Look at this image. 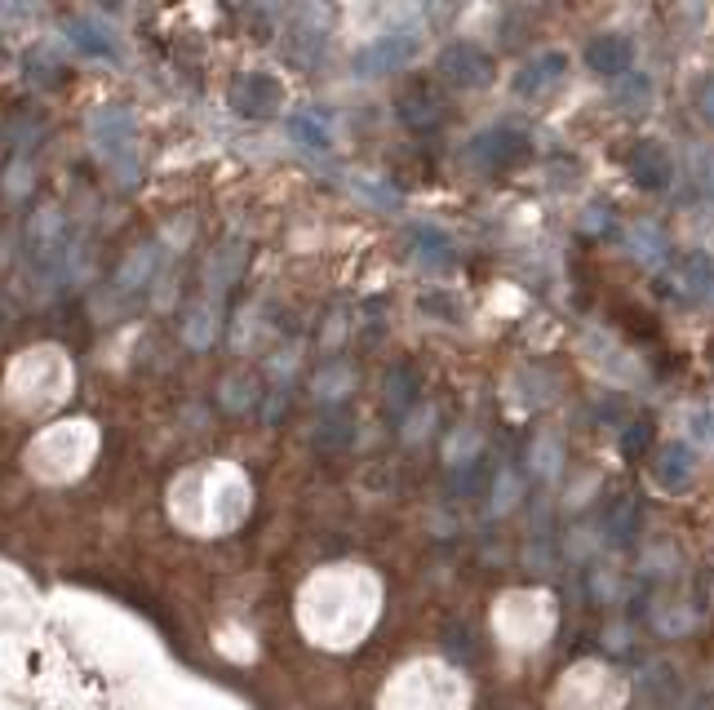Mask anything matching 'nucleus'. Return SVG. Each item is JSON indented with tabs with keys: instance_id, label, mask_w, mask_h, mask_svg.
<instances>
[{
	"instance_id": "3",
	"label": "nucleus",
	"mask_w": 714,
	"mask_h": 710,
	"mask_svg": "<svg viewBox=\"0 0 714 710\" xmlns=\"http://www.w3.org/2000/svg\"><path fill=\"white\" fill-rule=\"evenodd\" d=\"M440 76L462 85V90H484L497 76V59L484 45H475V41H453L440 54Z\"/></svg>"
},
{
	"instance_id": "4",
	"label": "nucleus",
	"mask_w": 714,
	"mask_h": 710,
	"mask_svg": "<svg viewBox=\"0 0 714 710\" xmlns=\"http://www.w3.org/2000/svg\"><path fill=\"white\" fill-rule=\"evenodd\" d=\"M528 152H533V138L515 125H497L471 143V160L484 169H515L528 160Z\"/></svg>"
},
{
	"instance_id": "18",
	"label": "nucleus",
	"mask_w": 714,
	"mask_h": 710,
	"mask_svg": "<svg viewBox=\"0 0 714 710\" xmlns=\"http://www.w3.org/2000/svg\"><path fill=\"white\" fill-rule=\"evenodd\" d=\"M418 374L409 369V365H396L391 369V378H387V405L396 409V414H409L413 405H418Z\"/></svg>"
},
{
	"instance_id": "15",
	"label": "nucleus",
	"mask_w": 714,
	"mask_h": 710,
	"mask_svg": "<svg viewBox=\"0 0 714 710\" xmlns=\"http://www.w3.org/2000/svg\"><path fill=\"white\" fill-rule=\"evenodd\" d=\"M413 249H418V258L431 262V267H444V262L453 258V240H449L435 222H418V227H413Z\"/></svg>"
},
{
	"instance_id": "1",
	"label": "nucleus",
	"mask_w": 714,
	"mask_h": 710,
	"mask_svg": "<svg viewBox=\"0 0 714 710\" xmlns=\"http://www.w3.org/2000/svg\"><path fill=\"white\" fill-rule=\"evenodd\" d=\"M418 50H422V36L418 32H387V36H378V41H369V45L355 50L350 67H355V76L378 81V76H391V72L409 67L418 59Z\"/></svg>"
},
{
	"instance_id": "22",
	"label": "nucleus",
	"mask_w": 714,
	"mask_h": 710,
	"mask_svg": "<svg viewBox=\"0 0 714 710\" xmlns=\"http://www.w3.org/2000/svg\"><path fill=\"white\" fill-rule=\"evenodd\" d=\"M608 227H612V205H590V209H586V222H581V231L599 236V231H608Z\"/></svg>"
},
{
	"instance_id": "2",
	"label": "nucleus",
	"mask_w": 714,
	"mask_h": 710,
	"mask_svg": "<svg viewBox=\"0 0 714 710\" xmlns=\"http://www.w3.org/2000/svg\"><path fill=\"white\" fill-rule=\"evenodd\" d=\"M90 134H94V147L116 165V169H125V174H134V116H129V107H120V103H112V107H98L94 112V121H90Z\"/></svg>"
},
{
	"instance_id": "9",
	"label": "nucleus",
	"mask_w": 714,
	"mask_h": 710,
	"mask_svg": "<svg viewBox=\"0 0 714 710\" xmlns=\"http://www.w3.org/2000/svg\"><path fill=\"white\" fill-rule=\"evenodd\" d=\"M652 480H657L665 493H687L692 480H696V458H692V449L679 445V440L661 445L657 458H652Z\"/></svg>"
},
{
	"instance_id": "12",
	"label": "nucleus",
	"mask_w": 714,
	"mask_h": 710,
	"mask_svg": "<svg viewBox=\"0 0 714 710\" xmlns=\"http://www.w3.org/2000/svg\"><path fill=\"white\" fill-rule=\"evenodd\" d=\"M626 249H630V258H634L639 267L657 271V267L665 262V253H670V236H665L657 222L639 218V222L630 227V236H626Z\"/></svg>"
},
{
	"instance_id": "23",
	"label": "nucleus",
	"mask_w": 714,
	"mask_h": 710,
	"mask_svg": "<svg viewBox=\"0 0 714 710\" xmlns=\"http://www.w3.org/2000/svg\"><path fill=\"white\" fill-rule=\"evenodd\" d=\"M696 112H701V121L714 129V76L701 81V90H696Z\"/></svg>"
},
{
	"instance_id": "10",
	"label": "nucleus",
	"mask_w": 714,
	"mask_h": 710,
	"mask_svg": "<svg viewBox=\"0 0 714 710\" xmlns=\"http://www.w3.org/2000/svg\"><path fill=\"white\" fill-rule=\"evenodd\" d=\"M564 76H568V54L546 50V54H537L533 63H524V67H519V76H515V94H519V98H542V94H550Z\"/></svg>"
},
{
	"instance_id": "8",
	"label": "nucleus",
	"mask_w": 714,
	"mask_h": 710,
	"mask_svg": "<svg viewBox=\"0 0 714 710\" xmlns=\"http://www.w3.org/2000/svg\"><path fill=\"white\" fill-rule=\"evenodd\" d=\"M630 63H634V45H630V36H621V32L595 36V41L586 45V67H590L595 76H603V81H621V76L630 72Z\"/></svg>"
},
{
	"instance_id": "6",
	"label": "nucleus",
	"mask_w": 714,
	"mask_h": 710,
	"mask_svg": "<svg viewBox=\"0 0 714 710\" xmlns=\"http://www.w3.org/2000/svg\"><path fill=\"white\" fill-rule=\"evenodd\" d=\"M670 293H679L683 302H696V306H714V258L701 249L683 253L670 275Z\"/></svg>"
},
{
	"instance_id": "20",
	"label": "nucleus",
	"mask_w": 714,
	"mask_h": 710,
	"mask_svg": "<svg viewBox=\"0 0 714 710\" xmlns=\"http://www.w3.org/2000/svg\"><path fill=\"white\" fill-rule=\"evenodd\" d=\"M315 391H319V400H342V396L350 391V374H346L342 365H333V369H324V374L315 378Z\"/></svg>"
},
{
	"instance_id": "14",
	"label": "nucleus",
	"mask_w": 714,
	"mask_h": 710,
	"mask_svg": "<svg viewBox=\"0 0 714 710\" xmlns=\"http://www.w3.org/2000/svg\"><path fill=\"white\" fill-rule=\"evenodd\" d=\"M603 533H608V542H612L617 551H621V546H630V542L639 537V502H634V498H621V502L608 511Z\"/></svg>"
},
{
	"instance_id": "19",
	"label": "nucleus",
	"mask_w": 714,
	"mask_h": 710,
	"mask_svg": "<svg viewBox=\"0 0 714 710\" xmlns=\"http://www.w3.org/2000/svg\"><path fill=\"white\" fill-rule=\"evenodd\" d=\"M400 107H405L400 116H405V121H409L413 129H427V125H440V112H444V103H440V98H435L431 90H418V94H413V98H405Z\"/></svg>"
},
{
	"instance_id": "7",
	"label": "nucleus",
	"mask_w": 714,
	"mask_h": 710,
	"mask_svg": "<svg viewBox=\"0 0 714 710\" xmlns=\"http://www.w3.org/2000/svg\"><path fill=\"white\" fill-rule=\"evenodd\" d=\"M626 169H630V178H634V187H639V191H665V187H670V178H674V160H670V152H665L661 143H652V138H643V143H634V147H630Z\"/></svg>"
},
{
	"instance_id": "17",
	"label": "nucleus",
	"mask_w": 714,
	"mask_h": 710,
	"mask_svg": "<svg viewBox=\"0 0 714 710\" xmlns=\"http://www.w3.org/2000/svg\"><path fill=\"white\" fill-rule=\"evenodd\" d=\"M288 134H293V143H297V147H306V152H328V147H333L328 129L319 125V112L288 116Z\"/></svg>"
},
{
	"instance_id": "13",
	"label": "nucleus",
	"mask_w": 714,
	"mask_h": 710,
	"mask_svg": "<svg viewBox=\"0 0 714 710\" xmlns=\"http://www.w3.org/2000/svg\"><path fill=\"white\" fill-rule=\"evenodd\" d=\"M652 98H657V90H652V76H643V72H626L621 85H617V94H612V103L626 116H648Z\"/></svg>"
},
{
	"instance_id": "21",
	"label": "nucleus",
	"mask_w": 714,
	"mask_h": 710,
	"mask_svg": "<svg viewBox=\"0 0 714 710\" xmlns=\"http://www.w3.org/2000/svg\"><path fill=\"white\" fill-rule=\"evenodd\" d=\"M648 445H652V422H648V418L634 422V427H626V436H621V453H626V458H639Z\"/></svg>"
},
{
	"instance_id": "16",
	"label": "nucleus",
	"mask_w": 714,
	"mask_h": 710,
	"mask_svg": "<svg viewBox=\"0 0 714 710\" xmlns=\"http://www.w3.org/2000/svg\"><path fill=\"white\" fill-rule=\"evenodd\" d=\"M156 262H160V253H156V244H147V249H138V253H129V262L120 267V275H116V289L120 293H138L147 280H151V271H156Z\"/></svg>"
},
{
	"instance_id": "11",
	"label": "nucleus",
	"mask_w": 714,
	"mask_h": 710,
	"mask_svg": "<svg viewBox=\"0 0 714 710\" xmlns=\"http://www.w3.org/2000/svg\"><path fill=\"white\" fill-rule=\"evenodd\" d=\"M67 36L76 41V50H85V54H94V59H120V41H116V32H112L103 19H94V14H76V19H67Z\"/></svg>"
},
{
	"instance_id": "5",
	"label": "nucleus",
	"mask_w": 714,
	"mask_h": 710,
	"mask_svg": "<svg viewBox=\"0 0 714 710\" xmlns=\"http://www.w3.org/2000/svg\"><path fill=\"white\" fill-rule=\"evenodd\" d=\"M280 98H284V94H280V85H275L271 76H262V72L235 76V81H231V90H227V103H231V112H235V116H249V121L275 116Z\"/></svg>"
}]
</instances>
